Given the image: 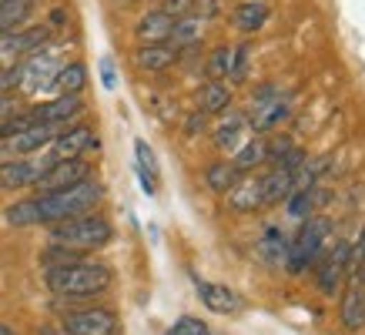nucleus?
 <instances>
[{"instance_id": "6ab92c4d", "label": "nucleus", "mask_w": 365, "mask_h": 335, "mask_svg": "<svg viewBox=\"0 0 365 335\" xmlns=\"http://www.w3.org/2000/svg\"><path fill=\"white\" fill-rule=\"evenodd\" d=\"M299 188V178L285 171V168H272L265 178H262V195H265V205H278V201H285L292 191Z\"/></svg>"}, {"instance_id": "a878e982", "label": "nucleus", "mask_w": 365, "mask_h": 335, "mask_svg": "<svg viewBox=\"0 0 365 335\" xmlns=\"http://www.w3.org/2000/svg\"><path fill=\"white\" fill-rule=\"evenodd\" d=\"M201 114H222L228 111V104H232V88L225 84V81H208L205 88H201Z\"/></svg>"}, {"instance_id": "2f4dec72", "label": "nucleus", "mask_w": 365, "mask_h": 335, "mask_svg": "<svg viewBox=\"0 0 365 335\" xmlns=\"http://www.w3.org/2000/svg\"><path fill=\"white\" fill-rule=\"evenodd\" d=\"M262 248H265V255L272 258V262H285V248L288 245H285V238H282L275 228L265 234V245H262Z\"/></svg>"}, {"instance_id": "1a4fd4ad", "label": "nucleus", "mask_w": 365, "mask_h": 335, "mask_svg": "<svg viewBox=\"0 0 365 335\" xmlns=\"http://www.w3.org/2000/svg\"><path fill=\"white\" fill-rule=\"evenodd\" d=\"M91 178V165L84 158H71V161H54V165L47 168L41 181L34 185L37 195H51V191H64L71 185H81V181Z\"/></svg>"}, {"instance_id": "7ed1b4c3", "label": "nucleus", "mask_w": 365, "mask_h": 335, "mask_svg": "<svg viewBox=\"0 0 365 335\" xmlns=\"http://www.w3.org/2000/svg\"><path fill=\"white\" fill-rule=\"evenodd\" d=\"M111 222L104 215H78V218H67V222L51 225V242L74 252H88V248H101L111 242Z\"/></svg>"}, {"instance_id": "423d86ee", "label": "nucleus", "mask_w": 365, "mask_h": 335, "mask_svg": "<svg viewBox=\"0 0 365 335\" xmlns=\"http://www.w3.org/2000/svg\"><path fill=\"white\" fill-rule=\"evenodd\" d=\"M81 111H84V100L81 98H51V100H41V104L27 108L24 121L31 124V128H64Z\"/></svg>"}, {"instance_id": "f8f14e48", "label": "nucleus", "mask_w": 365, "mask_h": 335, "mask_svg": "<svg viewBox=\"0 0 365 335\" xmlns=\"http://www.w3.org/2000/svg\"><path fill=\"white\" fill-rule=\"evenodd\" d=\"M67 335H118V319L108 309H81L64 319Z\"/></svg>"}, {"instance_id": "412c9836", "label": "nucleus", "mask_w": 365, "mask_h": 335, "mask_svg": "<svg viewBox=\"0 0 365 335\" xmlns=\"http://www.w3.org/2000/svg\"><path fill=\"white\" fill-rule=\"evenodd\" d=\"M245 128H248V121H245L242 114H228L215 128V145L222 148V151H238L245 145Z\"/></svg>"}, {"instance_id": "4be33fe9", "label": "nucleus", "mask_w": 365, "mask_h": 335, "mask_svg": "<svg viewBox=\"0 0 365 335\" xmlns=\"http://www.w3.org/2000/svg\"><path fill=\"white\" fill-rule=\"evenodd\" d=\"M268 21V7L262 0H242L238 7H235V27L242 34H255L262 31Z\"/></svg>"}, {"instance_id": "473e14b6", "label": "nucleus", "mask_w": 365, "mask_h": 335, "mask_svg": "<svg viewBox=\"0 0 365 335\" xmlns=\"http://www.w3.org/2000/svg\"><path fill=\"white\" fill-rule=\"evenodd\" d=\"M248 44H242V47H232V71H228V78L232 81H242L245 78V67H248Z\"/></svg>"}, {"instance_id": "bb28decb", "label": "nucleus", "mask_w": 365, "mask_h": 335, "mask_svg": "<svg viewBox=\"0 0 365 335\" xmlns=\"http://www.w3.org/2000/svg\"><path fill=\"white\" fill-rule=\"evenodd\" d=\"M31 17V0H0V37H7Z\"/></svg>"}, {"instance_id": "6e6552de", "label": "nucleus", "mask_w": 365, "mask_h": 335, "mask_svg": "<svg viewBox=\"0 0 365 335\" xmlns=\"http://www.w3.org/2000/svg\"><path fill=\"white\" fill-rule=\"evenodd\" d=\"M47 168H51V161H47V158H37V155L4 161V165H0V188H4V191L34 188Z\"/></svg>"}, {"instance_id": "a211bd4d", "label": "nucleus", "mask_w": 365, "mask_h": 335, "mask_svg": "<svg viewBox=\"0 0 365 335\" xmlns=\"http://www.w3.org/2000/svg\"><path fill=\"white\" fill-rule=\"evenodd\" d=\"M178 57L181 54L171 44H141L134 51V64L141 67V71L158 74V71H168L171 64H178Z\"/></svg>"}, {"instance_id": "9d476101", "label": "nucleus", "mask_w": 365, "mask_h": 335, "mask_svg": "<svg viewBox=\"0 0 365 335\" xmlns=\"http://www.w3.org/2000/svg\"><path fill=\"white\" fill-rule=\"evenodd\" d=\"M342 325L359 332L365 325V268L345 272V295H342Z\"/></svg>"}, {"instance_id": "2eb2a0df", "label": "nucleus", "mask_w": 365, "mask_h": 335, "mask_svg": "<svg viewBox=\"0 0 365 335\" xmlns=\"http://www.w3.org/2000/svg\"><path fill=\"white\" fill-rule=\"evenodd\" d=\"M171 31H175V17L158 7V11L144 14L141 21H138V27H134V37H138L141 44H168Z\"/></svg>"}, {"instance_id": "cd10ccee", "label": "nucleus", "mask_w": 365, "mask_h": 335, "mask_svg": "<svg viewBox=\"0 0 365 335\" xmlns=\"http://www.w3.org/2000/svg\"><path fill=\"white\" fill-rule=\"evenodd\" d=\"M242 175H248V171H255V168L265 165V141L262 138H252V141H245L238 151H235V161H232Z\"/></svg>"}, {"instance_id": "c85d7f7f", "label": "nucleus", "mask_w": 365, "mask_h": 335, "mask_svg": "<svg viewBox=\"0 0 365 335\" xmlns=\"http://www.w3.org/2000/svg\"><path fill=\"white\" fill-rule=\"evenodd\" d=\"M228 71H232V47H215L208 57V64H205V74H208L211 81H225Z\"/></svg>"}, {"instance_id": "72a5a7b5", "label": "nucleus", "mask_w": 365, "mask_h": 335, "mask_svg": "<svg viewBox=\"0 0 365 335\" xmlns=\"http://www.w3.org/2000/svg\"><path fill=\"white\" fill-rule=\"evenodd\" d=\"M14 88H21V67L17 64L0 67V94H11Z\"/></svg>"}, {"instance_id": "393cba45", "label": "nucleus", "mask_w": 365, "mask_h": 335, "mask_svg": "<svg viewBox=\"0 0 365 335\" xmlns=\"http://www.w3.org/2000/svg\"><path fill=\"white\" fill-rule=\"evenodd\" d=\"M285 118H288V104L282 98H275V100H265V104L255 108V114L248 118V128H255V131H268V128H278Z\"/></svg>"}, {"instance_id": "f704fd0d", "label": "nucleus", "mask_w": 365, "mask_h": 335, "mask_svg": "<svg viewBox=\"0 0 365 335\" xmlns=\"http://www.w3.org/2000/svg\"><path fill=\"white\" fill-rule=\"evenodd\" d=\"M191 17H198L201 24L211 21V17H218V0H195V4H191Z\"/></svg>"}, {"instance_id": "4468645a", "label": "nucleus", "mask_w": 365, "mask_h": 335, "mask_svg": "<svg viewBox=\"0 0 365 335\" xmlns=\"http://www.w3.org/2000/svg\"><path fill=\"white\" fill-rule=\"evenodd\" d=\"M84 88H88V67L81 64V61L61 64V71H57L54 78H51V84H47V91H51L54 98H81Z\"/></svg>"}, {"instance_id": "9b49d317", "label": "nucleus", "mask_w": 365, "mask_h": 335, "mask_svg": "<svg viewBox=\"0 0 365 335\" xmlns=\"http://www.w3.org/2000/svg\"><path fill=\"white\" fill-rule=\"evenodd\" d=\"M17 67H21V91H47L51 78L61 71V61L51 51H37V54L24 57Z\"/></svg>"}, {"instance_id": "aec40b11", "label": "nucleus", "mask_w": 365, "mask_h": 335, "mask_svg": "<svg viewBox=\"0 0 365 335\" xmlns=\"http://www.w3.org/2000/svg\"><path fill=\"white\" fill-rule=\"evenodd\" d=\"M134 171H138V181H141L144 195H155L158 191V158L151 151L148 141H134Z\"/></svg>"}, {"instance_id": "f03ea898", "label": "nucleus", "mask_w": 365, "mask_h": 335, "mask_svg": "<svg viewBox=\"0 0 365 335\" xmlns=\"http://www.w3.org/2000/svg\"><path fill=\"white\" fill-rule=\"evenodd\" d=\"M111 285V268L94 262H71V265L47 268V289L64 299H91Z\"/></svg>"}, {"instance_id": "20e7f679", "label": "nucleus", "mask_w": 365, "mask_h": 335, "mask_svg": "<svg viewBox=\"0 0 365 335\" xmlns=\"http://www.w3.org/2000/svg\"><path fill=\"white\" fill-rule=\"evenodd\" d=\"M325 234H329L325 218H305V222H302L299 234H295V238H292V245L285 248V265H288L292 275H302L312 262H319Z\"/></svg>"}, {"instance_id": "58836bf2", "label": "nucleus", "mask_w": 365, "mask_h": 335, "mask_svg": "<svg viewBox=\"0 0 365 335\" xmlns=\"http://www.w3.org/2000/svg\"><path fill=\"white\" fill-rule=\"evenodd\" d=\"M0 335H17V329H11L7 322H0Z\"/></svg>"}, {"instance_id": "b1692460", "label": "nucleus", "mask_w": 365, "mask_h": 335, "mask_svg": "<svg viewBox=\"0 0 365 335\" xmlns=\"http://www.w3.org/2000/svg\"><path fill=\"white\" fill-rule=\"evenodd\" d=\"M201 31H205V24H201L198 17H191V14H188V17H178L175 31H171V37H168V44L181 54V51H188V47L201 44Z\"/></svg>"}, {"instance_id": "ddd939ff", "label": "nucleus", "mask_w": 365, "mask_h": 335, "mask_svg": "<svg viewBox=\"0 0 365 335\" xmlns=\"http://www.w3.org/2000/svg\"><path fill=\"white\" fill-rule=\"evenodd\" d=\"M345 272H349V242H335V248L322 258V265H319V289L325 295H335V292L342 289Z\"/></svg>"}, {"instance_id": "c9c22d12", "label": "nucleus", "mask_w": 365, "mask_h": 335, "mask_svg": "<svg viewBox=\"0 0 365 335\" xmlns=\"http://www.w3.org/2000/svg\"><path fill=\"white\" fill-rule=\"evenodd\" d=\"M191 4H195V0H161V11L165 14H171V17H188L191 14Z\"/></svg>"}, {"instance_id": "ea45409f", "label": "nucleus", "mask_w": 365, "mask_h": 335, "mask_svg": "<svg viewBox=\"0 0 365 335\" xmlns=\"http://www.w3.org/2000/svg\"><path fill=\"white\" fill-rule=\"evenodd\" d=\"M0 67H4V64H0Z\"/></svg>"}, {"instance_id": "7c9ffc66", "label": "nucleus", "mask_w": 365, "mask_h": 335, "mask_svg": "<svg viewBox=\"0 0 365 335\" xmlns=\"http://www.w3.org/2000/svg\"><path fill=\"white\" fill-rule=\"evenodd\" d=\"M168 335H211V329L201 319H191V315H185V319H178L171 329H168Z\"/></svg>"}, {"instance_id": "f257e3e1", "label": "nucleus", "mask_w": 365, "mask_h": 335, "mask_svg": "<svg viewBox=\"0 0 365 335\" xmlns=\"http://www.w3.org/2000/svg\"><path fill=\"white\" fill-rule=\"evenodd\" d=\"M101 188L94 178L81 181V185H71L64 191H51V195H37V198H24L17 205H11L4 212V222L14 225V228H31V225H57L67 222V218H78V215H88L98 208Z\"/></svg>"}, {"instance_id": "4c0bfd02", "label": "nucleus", "mask_w": 365, "mask_h": 335, "mask_svg": "<svg viewBox=\"0 0 365 335\" xmlns=\"http://www.w3.org/2000/svg\"><path fill=\"white\" fill-rule=\"evenodd\" d=\"M101 81H104V88L111 91L114 88V64H111V57H104V61H101Z\"/></svg>"}, {"instance_id": "e433bc0d", "label": "nucleus", "mask_w": 365, "mask_h": 335, "mask_svg": "<svg viewBox=\"0 0 365 335\" xmlns=\"http://www.w3.org/2000/svg\"><path fill=\"white\" fill-rule=\"evenodd\" d=\"M14 114H17V100L11 94H0V124L7 121V118H14Z\"/></svg>"}, {"instance_id": "c756f323", "label": "nucleus", "mask_w": 365, "mask_h": 335, "mask_svg": "<svg viewBox=\"0 0 365 335\" xmlns=\"http://www.w3.org/2000/svg\"><path fill=\"white\" fill-rule=\"evenodd\" d=\"M312 208H315V191L312 188H295L288 195V212L295 218H309Z\"/></svg>"}, {"instance_id": "39448f33", "label": "nucleus", "mask_w": 365, "mask_h": 335, "mask_svg": "<svg viewBox=\"0 0 365 335\" xmlns=\"http://www.w3.org/2000/svg\"><path fill=\"white\" fill-rule=\"evenodd\" d=\"M88 151H98V134L84 128V124H74V128H64L57 131V138L44 148V158L54 165V161H71V158H84Z\"/></svg>"}, {"instance_id": "5701e85b", "label": "nucleus", "mask_w": 365, "mask_h": 335, "mask_svg": "<svg viewBox=\"0 0 365 335\" xmlns=\"http://www.w3.org/2000/svg\"><path fill=\"white\" fill-rule=\"evenodd\" d=\"M238 181H242V171L232 161H215V165L205 168V185L211 191H218V195H228Z\"/></svg>"}, {"instance_id": "0eeeda50", "label": "nucleus", "mask_w": 365, "mask_h": 335, "mask_svg": "<svg viewBox=\"0 0 365 335\" xmlns=\"http://www.w3.org/2000/svg\"><path fill=\"white\" fill-rule=\"evenodd\" d=\"M51 41V27H31V31H14L0 37V64H21L24 57L44 51Z\"/></svg>"}, {"instance_id": "f3484780", "label": "nucleus", "mask_w": 365, "mask_h": 335, "mask_svg": "<svg viewBox=\"0 0 365 335\" xmlns=\"http://www.w3.org/2000/svg\"><path fill=\"white\" fill-rule=\"evenodd\" d=\"M228 205H232L235 212H245L252 215L258 208H265V195H262V178H242L228 191Z\"/></svg>"}, {"instance_id": "dca6fc26", "label": "nucleus", "mask_w": 365, "mask_h": 335, "mask_svg": "<svg viewBox=\"0 0 365 335\" xmlns=\"http://www.w3.org/2000/svg\"><path fill=\"white\" fill-rule=\"evenodd\" d=\"M195 289H198L201 302L208 305L211 312H218V315H235L238 309H242V299H238V295H235L228 285H215V282L195 279Z\"/></svg>"}]
</instances>
